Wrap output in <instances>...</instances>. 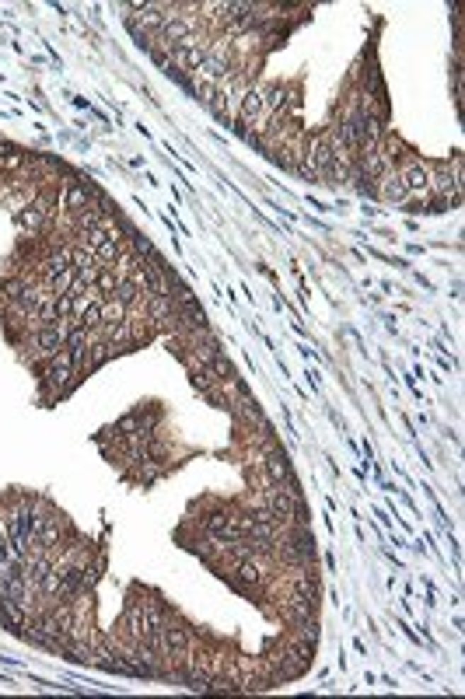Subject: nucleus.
Wrapping results in <instances>:
<instances>
[{"instance_id": "nucleus-1", "label": "nucleus", "mask_w": 465, "mask_h": 699, "mask_svg": "<svg viewBox=\"0 0 465 699\" xmlns=\"http://www.w3.org/2000/svg\"><path fill=\"white\" fill-rule=\"evenodd\" d=\"M39 381H42V403H59V399H67V395L81 385V381L74 378V360H70L67 350H59L57 357H50V360L42 364Z\"/></svg>"}, {"instance_id": "nucleus-2", "label": "nucleus", "mask_w": 465, "mask_h": 699, "mask_svg": "<svg viewBox=\"0 0 465 699\" xmlns=\"http://www.w3.org/2000/svg\"><path fill=\"white\" fill-rule=\"evenodd\" d=\"M374 192H378V200H385V203H406L409 200V189L406 182H403V175L399 168H392V172H385L378 182H374Z\"/></svg>"}, {"instance_id": "nucleus-3", "label": "nucleus", "mask_w": 465, "mask_h": 699, "mask_svg": "<svg viewBox=\"0 0 465 699\" xmlns=\"http://www.w3.org/2000/svg\"><path fill=\"white\" fill-rule=\"evenodd\" d=\"M263 472H266L273 483H291V479H294V468H291V458L284 455V448L263 458Z\"/></svg>"}, {"instance_id": "nucleus-4", "label": "nucleus", "mask_w": 465, "mask_h": 699, "mask_svg": "<svg viewBox=\"0 0 465 699\" xmlns=\"http://www.w3.org/2000/svg\"><path fill=\"white\" fill-rule=\"evenodd\" d=\"M74 280H77V270H74V266H67L63 273L50 277V280H42V284H46V291L53 294V297H59V294H67L70 287H74Z\"/></svg>"}, {"instance_id": "nucleus-5", "label": "nucleus", "mask_w": 465, "mask_h": 699, "mask_svg": "<svg viewBox=\"0 0 465 699\" xmlns=\"http://www.w3.org/2000/svg\"><path fill=\"white\" fill-rule=\"evenodd\" d=\"M98 315H102V325H119L126 318V304H119L116 297H105L98 304Z\"/></svg>"}, {"instance_id": "nucleus-6", "label": "nucleus", "mask_w": 465, "mask_h": 699, "mask_svg": "<svg viewBox=\"0 0 465 699\" xmlns=\"http://www.w3.org/2000/svg\"><path fill=\"white\" fill-rule=\"evenodd\" d=\"M113 297H116L119 304H133V301H140V297H144V291H140L133 280H119L116 291H113Z\"/></svg>"}, {"instance_id": "nucleus-7", "label": "nucleus", "mask_w": 465, "mask_h": 699, "mask_svg": "<svg viewBox=\"0 0 465 699\" xmlns=\"http://www.w3.org/2000/svg\"><path fill=\"white\" fill-rule=\"evenodd\" d=\"M119 252H122V241L109 238V241H105V245L95 252V262H98V266H113V262L119 259Z\"/></svg>"}, {"instance_id": "nucleus-8", "label": "nucleus", "mask_w": 465, "mask_h": 699, "mask_svg": "<svg viewBox=\"0 0 465 699\" xmlns=\"http://www.w3.org/2000/svg\"><path fill=\"white\" fill-rule=\"evenodd\" d=\"M116 284H119V277L109 270V266H102V270H98V277H95V291L102 294V297H113Z\"/></svg>"}, {"instance_id": "nucleus-9", "label": "nucleus", "mask_w": 465, "mask_h": 699, "mask_svg": "<svg viewBox=\"0 0 465 699\" xmlns=\"http://www.w3.org/2000/svg\"><path fill=\"white\" fill-rule=\"evenodd\" d=\"M207 371H210L217 381H231V378H238V374H234V364L228 360V357H224V353H221V357H217V360L207 367Z\"/></svg>"}]
</instances>
